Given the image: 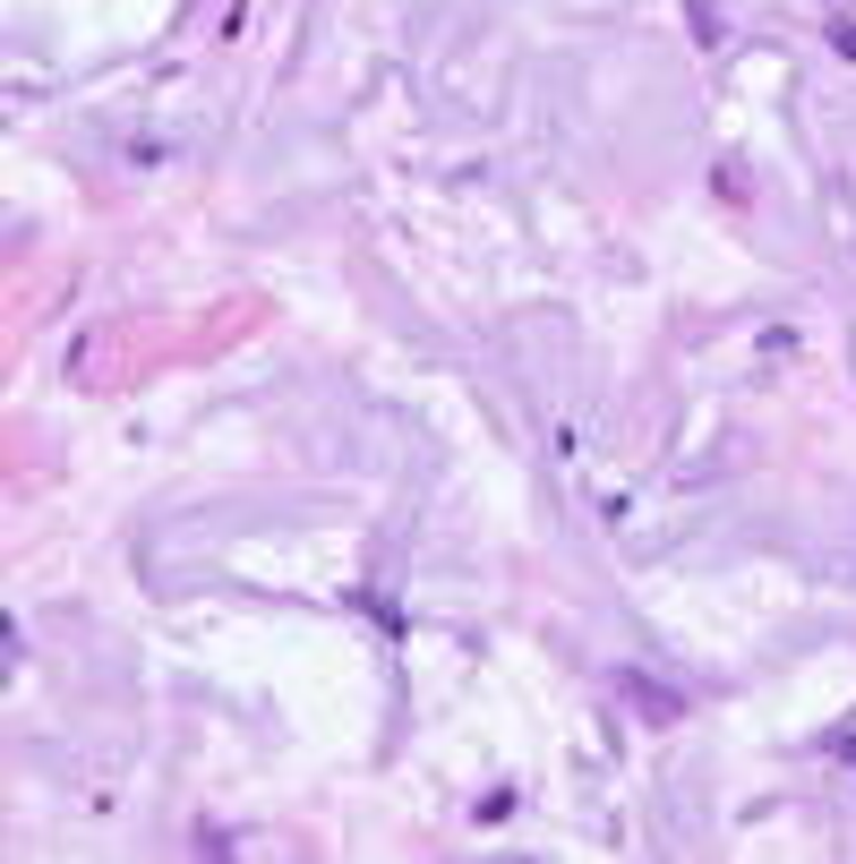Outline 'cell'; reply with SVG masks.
<instances>
[{
    "label": "cell",
    "instance_id": "2",
    "mask_svg": "<svg viewBox=\"0 0 856 864\" xmlns=\"http://www.w3.org/2000/svg\"><path fill=\"white\" fill-rule=\"evenodd\" d=\"M693 34H702V52H720V0H686Z\"/></svg>",
    "mask_w": 856,
    "mask_h": 864
},
{
    "label": "cell",
    "instance_id": "4",
    "mask_svg": "<svg viewBox=\"0 0 856 864\" xmlns=\"http://www.w3.org/2000/svg\"><path fill=\"white\" fill-rule=\"evenodd\" d=\"M823 745L839 753V762H856V728H848V737H823Z\"/></svg>",
    "mask_w": 856,
    "mask_h": 864
},
{
    "label": "cell",
    "instance_id": "1",
    "mask_svg": "<svg viewBox=\"0 0 856 864\" xmlns=\"http://www.w3.org/2000/svg\"><path fill=\"white\" fill-rule=\"evenodd\" d=\"M617 685H626V694H634L643 710H651V719H677V710H686V694H668V685H651L643 668H617Z\"/></svg>",
    "mask_w": 856,
    "mask_h": 864
},
{
    "label": "cell",
    "instance_id": "3",
    "mask_svg": "<svg viewBox=\"0 0 856 864\" xmlns=\"http://www.w3.org/2000/svg\"><path fill=\"white\" fill-rule=\"evenodd\" d=\"M831 43H839V61H856V18H831Z\"/></svg>",
    "mask_w": 856,
    "mask_h": 864
}]
</instances>
